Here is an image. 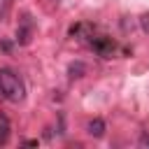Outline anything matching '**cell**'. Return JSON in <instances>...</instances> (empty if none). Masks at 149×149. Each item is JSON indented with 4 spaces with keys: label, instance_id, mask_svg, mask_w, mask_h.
Returning a JSON list of instances; mask_svg holds the SVG:
<instances>
[{
    "label": "cell",
    "instance_id": "cell-1",
    "mask_svg": "<svg viewBox=\"0 0 149 149\" xmlns=\"http://www.w3.org/2000/svg\"><path fill=\"white\" fill-rule=\"evenodd\" d=\"M0 93L9 102H21L26 98V84L12 68H0Z\"/></svg>",
    "mask_w": 149,
    "mask_h": 149
},
{
    "label": "cell",
    "instance_id": "cell-2",
    "mask_svg": "<svg viewBox=\"0 0 149 149\" xmlns=\"http://www.w3.org/2000/svg\"><path fill=\"white\" fill-rule=\"evenodd\" d=\"M86 42H88V47H91L100 58H112L114 51H116V42H114L112 37H107V35H98V37L86 35Z\"/></svg>",
    "mask_w": 149,
    "mask_h": 149
},
{
    "label": "cell",
    "instance_id": "cell-3",
    "mask_svg": "<svg viewBox=\"0 0 149 149\" xmlns=\"http://www.w3.org/2000/svg\"><path fill=\"white\" fill-rule=\"evenodd\" d=\"M86 130H88V135H91V137H102V135H105V130H107V126H105V121H102V119H91V121H88V126H86Z\"/></svg>",
    "mask_w": 149,
    "mask_h": 149
},
{
    "label": "cell",
    "instance_id": "cell-4",
    "mask_svg": "<svg viewBox=\"0 0 149 149\" xmlns=\"http://www.w3.org/2000/svg\"><path fill=\"white\" fill-rule=\"evenodd\" d=\"M9 133H12L9 119H7L5 114H0V144H7V142H9Z\"/></svg>",
    "mask_w": 149,
    "mask_h": 149
},
{
    "label": "cell",
    "instance_id": "cell-5",
    "mask_svg": "<svg viewBox=\"0 0 149 149\" xmlns=\"http://www.w3.org/2000/svg\"><path fill=\"white\" fill-rule=\"evenodd\" d=\"M68 74L70 77H84L86 74V63L84 61H72L68 65Z\"/></svg>",
    "mask_w": 149,
    "mask_h": 149
},
{
    "label": "cell",
    "instance_id": "cell-6",
    "mask_svg": "<svg viewBox=\"0 0 149 149\" xmlns=\"http://www.w3.org/2000/svg\"><path fill=\"white\" fill-rule=\"evenodd\" d=\"M140 28H142V30L149 35V12H144V14L140 16Z\"/></svg>",
    "mask_w": 149,
    "mask_h": 149
},
{
    "label": "cell",
    "instance_id": "cell-7",
    "mask_svg": "<svg viewBox=\"0 0 149 149\" xmlns=\"http://www.w3.org/2000/svg\"><path fill=\"white\" fill-rule=\"evenodd\" d=\"M137 144H140V147H149V135L144 133V135L140 137V142H137Z\"/></svg>",
    "mask_w": 149,
    "mask_h": 149
},
{
    "label": "cell",
    "instance_id": "cell-8",
    "mask_svg": "<svg viewBox=\"0 0 149 149\" xmlns=\"http://www.w3.org/2000/svg\"><path fill=\"white\" fill-rule=\"evenodd\" d=\"M23 144H26V147H35V144H37V140H26Z\"/></svg>",
    "mask_w": 149,
    "mask_h": 149
}]
</instances>
